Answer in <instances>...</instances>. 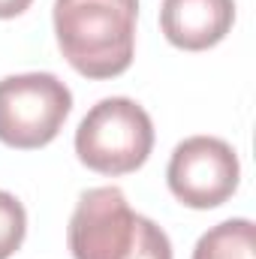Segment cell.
Here are the masks:
<instances>
[{
  "label": "cell",
  "mask_w": 256,
  "mask_h": 259,
  "mask_svg": "<svg viewBox=\"0 0 256 259\" xmlns=\"http://www.w3.org/2000/svg\"><path fill=\"white\" fill-rule=\"evenodd\" d=\"M193 259H256L253 223L244 217L217 223L196 241Z\"/></svg>",
  "instance_id": "7"
},
{
  "label": "cell",
  "mask_w": 256,
  "mask_h": 259,
  "mask_svg": "<svg viewBox=\"0 0 256 259\" xmlns=\"http://www.w3.org/2000/svg\"><path fill=\"white\" fill-rule=\"evenodd\" d=\"M235 21V0H163L160 27L175 49L205 52L226 39Z\"/></svg>",
  "instance_id": "6"
},
{
  "label": "cell",
  "mask_w": 256,
  "mask_h": 259,
  "mask_svg": "<svg viewBox=\"0 0 256 259\" xmlns=\"http://www.w3.org/2000/svg\"><path fill=\"white\" fill-rule=\"evenodd\" d=\"M139 214L130 208L124 190L94 187L81 193L66 229L72 259H127L136 241Z\"/></svg>",
  "instance_id": "5"
},
{
  "label": "cell",
  "mask_w": 256,
  "mask_h": 259,
  "mask_svg": "<svg viewBox=\"0 0 256 259\" xmlns=\"http://www.w3.org/2000/svg\"><path fill=\"white\" fill-rule=\"evenodd\" d=\"M136 18L139 0H55V36L66 64L97 81L130 69Z\"/></svg>",
  "instance_id": "1"
},
{
  "label": "cell",
  "mask_w": 256,
  "mask_h": 259,
  "mask_svg": "<svg viewBox=\"0 0 256 259\" xmlns=\"http://www.w3.org/2000/svg\"><path fill=\"white\" fill-rule=\"evenodd\" d=\"M27 235V214L24 205L12 193L0 190V259H9Z\"/></svg>",
  "instance_id": "8"
},
{
  "label": "cell",
  "mask_w": 256,
  "mask_h": 259,
  "mask_svg": "<svg viewBox=\"0 0 256 259\" xmlns=\"http://www.w3.org/2000/svg\"><path fill=\"white\" fill-rule=\"evenodd\" d=\"M154 148L151 115L130 97L100 100L75 130L78 160L109 178L130 175L145 166Z\"/></svg>",
  "instance_id": "2"
},
{
  "label": "cell",
  "mask_w": 256,
  "mask_h": 259,
  "mask_svg": "<svg viewBox=\"0 0 256 259\" xmlns=\"http://www.w3.org/2000/svg\"><path fill=\"white\" fill-rule=\"evenodd\" d=\"M241 166L229 142L217 136H190L175 145L166 169L172 196L196 211L217 208L238 190Z\"/></svg>",
  "instance_id": "4"
},
{
  "label": "cell",
  "mask_w": 256,
  "mask_h": 259,
  "mask_svg": "<svg viewBox=\"0 0 256 259\" xmlns=\"http://www.w3.org/2000/svg\"><path fill=\"white\" fill-rule=\"evenodd\" d=\"M72 94L52 72L0 78V142L18 151L46 148L64 127Z\"/></svg>",
  "instance_id": "3"
},
{
  "label": "cell",
  "mask_w": 256,
  "mask_h": 259,
  "mask_svg": "<svg viewBox=\"0 0 256 259\" xmlns=\"http://www.w3.org/2000/svg\"><path fill=\"white\" fill-rule=\"evenodd\" d=\"M127 259H172V241L154 220L139 214L136 241H133V250Z\"/></svg>",
  "instance_id": "9"
},
{
  "label": "cell",
  "mask_w": 256,
  "mask_h": 259,
  "mask_svg": "<svg viewBox=\"0 0 256 259\" xmlns=\"http://www.w3.org/2000/svg\"><path fill=\"white\" fill-rule=\"evenodd\" d=\"M33 0H0V18H15L24 9H30Z\"/></svg>",
  "instance_id": "10"
}]
</instances>
